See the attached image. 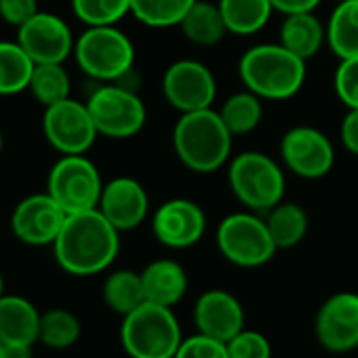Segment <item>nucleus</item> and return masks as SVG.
<instances>
[{
  "mask_svg": "<svg viewBox=\"0 0 358 358\" xmlns=\"http://www.w3.org/2000/svg\"><path fill=\"white\" fill-rule=\"evenodd\" d=\"M120 251V232L99 209L68 215L53 243L55 262L74 276H93L108 270Z\"/></svg>",
  "mask_w": 358,
  "mask_h": 358,
  "instance_id": "1",
  "label": "nucleus"
},
{
  "mask_svg": "<svg viewBox=\"0 0 358 358\" xmlns=\"http://www.w3.org/2000/svg\"><path fill=\"white\" fill-rule=\"evenodd\" d=\"M232 143L234 135L213 108L182 114L173 129V148L179 162L203 175L220 171L230 160Z\"/></svg>",
  "mask_w": 358,
  "mask_h": 358,
  "instance_id": "2",
  "label": "nucleus"
},
{
  "mask_svg": "<svg viewBox=\"0 0 358 358\" xmlns=\"http://www.w3.org/2000/svg\"><path fill=\"white\" fill-rule=\"evenodd\" d=\"M308 62L285 49L280 43H264L247 49L238 62L245 89L262 99L285 101L295 97L306 83Z\"/></svg>",
  "mask_w": 358,
  "mask_h": 358,
  "instance_id": "3",
  "label": "nucleus"
},
{
  "mask_svg": "<svg viewBox=\"0 0 358 358\" xmlns=\"http://www.w3.org/2000/svg\"><path fill=\"white\" fill-rule=\"evenodd\" d=\"M184 341L173 308L152 301L122 316L120 343L131 358H173Z\"/></svg>",
  "mask_w": 358,
  "mask_h": 358,
  "instance_id": "4",
  "label": "nucleus"
},
{
  "mask_svg": "<svg viewBox=\"0 0 358 358\" xmlns=\"http://www.w3.org/2000/svg\"><path fill=\"white\" fill-rule=\"evenodd\" d=\"M228 184L236 201L255 213H268L285 201L282 166L257 150L241 152L230 160Z\"/></svg>",
  "mask_w": 358,
  "mask_h": 358,
  "instance_id": "5",
  "label": "nucleus"
},
{
  "mask_svg": "<svg viewBox=\"0 0 358 358\" xmlns=\"http://www.w3.org/2000/svg\"><path fill=\"white\" fill-rule=\"evenodd\" d=\"M74 57L89 78L97 83H122L133 72L135 47L116 26H87L76 38Z\"/></svg>",
  "mask_w": 358,
  "mask_h": 358,
  "instance_id": "6",
  "label": "nucleus"
},
{
  "mask_svg": "<svg viewBox=\"0 0 358 358\" xmlns=\"http://www.w3.org/2000/svg\"><path fill=\"white\" fill-rule=\"evenodd\" d=\"M215 243L220 253L238 268L266 266L278 251L266 220L249 209L224 217L217 226Z\"/></svg>",
  "mask_w": 358,
  "mask_h": 358,
  "instance_id": "7",
  "label": "nucleus"
},
{
  "mask_svg": "<svg viewBox=\"0 0 358 358\" xmlns=\"http://www.w3.org/2000/svg\"><path fill=\"white\" fill-rule=\"evenodd\" d=\"M47 192L68 215H72L99 207L103 182L99 169L87 154H62L49 171Z\"/></svg>",
  "mask_w": 358,
  "mask_h": 358,
  "instance_id": "8",
  "label": "nucleus"
},
{
  "mask_svg": "<svg viewBox=\"0 0 358 358\" xmlns=\"http://www.w3.org/2000/svg\"><path fill=\"white\" fill-rule=\"evenodd\" d=\"M87 108L97 133L110 139L135 137L148 120L145 103L122 83H101L89 95Z\"/></svg>",
  "mask_w": 358,
  "mask_h": 358,
  "instance_id": "9",
  "label": "nucleus"
},
{
  "mask_svg": "<svg viewBox=\"0 0 358 358\" xmlns=\"http://www.w3.org/2000/svg\"><path fill=\"white\" fill-rule=\"evenodd\" d=\"M162 95L179 114L213 108L217 83L209 66L196 59H177L162 74Z\"/></svg>",
  "mask_w": 358,
  "mask_h": 358,
  "instance_id": "10",
  "label": "nucleus"
},
{
  "mask_svg": "<svg viewBox=\"0 0 358 358\" xmlns=\"http://www.w3.org/2000/svg\"><path fill=\"white\" fill-rule=\"evenodd\" d=\"M43 131L59 154H87L99 135L87 101L72 97L45 108Z\"/></svg>",
  "mask_w": 358,
  "mask_h": 358,
  "instance_id": "11",
  "label": "nucleus"
},
{
  "mask_svg": "<svg viewBox=\"0 0 358 358\" xmlns=\"http://www.w3.org/2000/svg\"><path fill=\"white\" fill-rule=\"evenodd\" d=\"M280 158L293 175L301 179H320L329 175L335 164V148L320 129L299 124L282 135Z\"/></svg>",
  "mask_w": 358,
  "mask_h": 358,
  "instance_id": "12",
  "label": "nucleus"
},
{
  "mask_svg": "<svg viewBox=\"0 0 358 358\" xmlns=\"http://www.w3.org/2000/svg\"><path fill=\"white\" fill-rule=\"evenodd\" d=\"M66 220L68 213L55 199L49 192H41L17 203L11 215V230L15 238L28 247H53Z\"/></svg>",
  "mask_w": 358,
  "mask_h": 358,
  "instance_id": "13",
  "label": "nucleus"
},
{
  "mask_svg": "<svg viewBox=\"0 0 358 358\" xmlns=\"http://www.w3.org/2000/svg\"><path fill=\"white\" fill-rule=\"evenodd\" d=\"M17 43L34 64H64L74 55L76 38L66 20L55 13L38 11L17 28Z\"/></svg>",
  "mask_w": 358,
  "mask_h": 358,
  "instance_id": "14",
  "label": "nucleus"
},
{
  "mask_svg": "<svg viewBox=\"0 0 358 358\" xmlns=\"http://www.w3.org/2000/svg\"><path fill=\"white\" fill-rule=\"evenodd\" d=\"M152 232L169 249H190L205 236L207 215L190 199H171L154 211Z\"/></svg>",
  "mask_w": 358,
  "mask_h": 358,
  "instance_id": "15",
  "label": "nucleus"
},
{
  "mask_svg": "<svg viewBox=\"0 0 358 358\" xmlns=\"http://www.w3.org/2000/svg\"><path fill=\"white\" fill-rule=\"evenodd\" d=\"M314 333L318 343L333 352L345 354L358 348V293L341 291L331 295L318 310Z\"/></svg>",
  "mask_w": 358,
  "mask_h": 358,
  "instance_id": "16",
  "label": "nucleus"
},
{
  "mask_svg": "<svg viewBox=\"0 0 358 358\" xmlns=\"http://www.w3.org/2000/svg\"><path fill=\"white\" fill-rule=\"evenodd\" d=\"M97 209L118 232H129L145 222L150 213V199L137 179L114 177L103 184Z\"/></svg>",
  "mask_w": 358,
  "mask_h": 358,
  "instance_id": "17",
  "label": "nucleus"
},
{
  "mask_svg": "<svg viewBox=\"0 0 358 358\" xmlns=\"http://www.w3.org/2000/svg\"><path fill=\"white\" fill-rule=\"evenodd\" d=\"M194 324L199 333L228 343L245 329L243 303L224 289L205 291L194 303Z\"/></svg>",
  "mask_w": 358,
  "mask_h": 358,
  "instance_id": "18",
  "label": "nucleus"
},
{
  "mask_svg": "<svg viewBox=\"0 0 358 358\" xmlns=\"http://www.w3.org/2000/svg\"><path fill=\"white\" fill-rule=\"evenodd\" d=\"M145 301L173 308L188 293V272L175 259H154L141 270Z\"/></svg>",
  "mask_w": 358,
  "mask_h": 358,
  "instance_id": "19",
  "label": "nucleus"
},
{
  "mask_svg": "<svg viewBox=\"0 0 358 358\" xmlns=\"http://www.w3.org/2000/svg\"><path fill=\"white\" fill-rule=\"evenodd\" d=\"M41 314L36 306L22 295L0 297V341L34 345L38 343Z\"/></svg>",
  "mask_w": 358,
  "mask_h": 358,
  "instance_id": "20",
  "label": "nucleus"
},
{
  "mask_svg": "<svg viewBox=\"0 0 358 358\" xmlns=\"http://www.w3.org/2000/svg\"><path fill=\"white\" fill-rule=\"evenodd\" d=\"M278 43L303 62H308L316 57L322 45H327V28L314 15V11L285 15L278 32Z\"/></svg>",
  "mask_w": 358,
  "mask_h": 358,
  "instance_id": "21",
  "label": "nucleus"
},
{
  "mask_svg": "<svg viewBox=\"0 0 358 358\" xmlns=\"http://www.w3.org/2000/svg\"><path fill=\"white\" fill-rule=\"evenodd\" d=\"M179 30L196 47H215L230 34L220 5L209 0H196L179 24Z\"/></svg>",
  "mask_w": 358,
  "mask_h": 358,
  "instance_id": "22",
  "label": "nucleus"
},
{
  "mask_svg": "<svg viewBox=\"0 0 358 358\" xmlns=\"http://www.w3.org/2000/svg\"><path fill=\"white\" fill-rule=\"evenodd\" d=\"M327 45L337 59L358 55V0H341L327 22Z\"/></svg>",
  "mask_w": 358,
  "mask_h": 358,
  "instance_id": "23",
  "label": "nucleus"
},
{
  "mask_svg": "<svg viewBox=\"0 0 358 358\" xmlns=\"http://www.w3.org/2000/svg\"><path fill=\"white\" fill-rule=\"evenodd\" d=\"M264 220L268 224V230H270L272 241L278 247V251L297 247L306 238L308 228H310V217H308L306 209L291 201L278 203L274 209H270L264 215Z\"/></svg>",
  "mask_w": 358,
  "mask_h": 358,
  "instance_id": "24",
  "label": "nucleus"
},
{
  "mask_svg": "<svg viewBox=\"0 0 358 358\" xmlns=\"http://www.w3.org/2000/svg\"><path fill=\"white\" fill-rule=\"evenodd\" d=\"M230 34L251 36L264 30L272 17L270 0H217Z\"/></svg>",
  "mask_w": 358,
  "mask_h": 358,
  "instance_id": "25",
  "label": "nucleus"
},
{
  "mask_svg": "<svg viewBox=\"0 0 358 358\" xmlns=\"http://www.w3.org/2000/svg\"><path fill=\"white\" fill-rule=\"evenodd\" d=\"M264 99L257 97L253 91L245 89L238 93H232L230 97L224 99L222 108L217 110L224 124L234 137L249 135L253 133L264 118Z\"/></svg>",
  "mask_w": 358,
  "mask_h": 358,
  "instance_id": "26",
  "label": "nucleus"
},
{
  "mask_svg": "<svg viewBox=\"0 0 358 358\" xmlns=\"http://www.w3.org/2000/svg\"><path fill=\"white\" fill-rule=\"evenodd\" d=\"M101 297L106 306L120 314L127 316L141 303H145V293H143V282H141V272L135 270H116L112 272L101 289Z\"/></svg>",
  "mask_w": 358,
  "mask_h": 358,
  "instance_id": "27",
  "label": "nucleus"
},
{
  "mask_svg": "<svg viewBox=\"0 0 358 358\" xmlns=\"http://www.w3.org/2000/svg\"><path fill=\"white\" fill-rule=\"evenodd\" d=\"M34 62L22 45L0 41V95H17L28 91Z\"/></svg>",
  "mask_w": 358,
  "mask_h": 358,
  "instance_id": "28",
  "label": "nucleus"
},
{
  "mask_svg": "<svg viewBox=\"0 0 358 358\" xmlns=\"http://www.w3.org/2000/svg\"><path fill=\"white\" fill-rule=\"evenodd\" d=\"M83 333L78 316L66 308H53L41 314L38 343L49 350H68L72 348Z\"/></svg>",
  "mask_w": 358,
  "mask_h": 358,
  "instance_id": "29",
  "label": "nucleus"
},
{
  "mask_svg": "<svg viewBox=\"0 0 358 358\" xmlns=\"http://www.w3.org/2000/svg\"><path fill=\"white\" fill-rule=\"evenodd\" d=\"M196 0H131V15L148 28H179Z\"/></svg>",
  "mask_w": 358,
  "mask_h": 358,
  "instance_id": "30",
  "label": "nucleus"
},
{
  "mask_svg": "<svg viewBox=\"0 0 358 358\" xmlns=\"http://www.w3.org/2000/svg\"><path fill=\"white\" fill-rule=\"evenodd\" d=\"M70 89H72V80L64 64H36L34 66L28 91L34 95V99L41 106L49 108L57 101L68 99Z\"/></svg>",
  "mask_w": 358,
  "mask_h": 358,
  "instance_id": "31",
  "label": "nucleus"
},
{
  "mask_svg": "<svg viewBox=\"0 0 358 358\" xmlns=\"http://www.w3.org/2000/svg\"><path fill=\"white\" fill-rule=\"evenodd\" d=\"M72 11L85 26H116L131 13V0H72Z\"/></svg>",
  "mask_w": 358,
  "mask_h": 358,
  "instance_id": "32",
  "label": "nucleus"
},
{
  "mask_svg": "<svg viewBox=\"0 0 358 358\" xmlns=\"http://www.w3.org/2000/svg\"><path fill=\"white\" fill-rule=\"evenodd\" d=\"M230 358H272V343L262 331L243 329L228 341Z\"/></svg>",
  "mask_w": 358,
  "mask_h": 358,
  "instance_id": "33",
  "label": "nucleus"
},
{
  "mask_svg": "<svg viewBox=\"0 0 358 358\" xmlns=\"http://www.w3.org/2000/svg\"><path fill=\"white\" fill-rule=\"evenodd\" d=\"M333 87L335 95L348 110L358 108V55L339 59V66L333 76Z\"/></svg>",
  "mask_w": 358,
  "mask_h": 358,
  "instance_id": "34",
  "label": "nucleus"
},
{
  "mask_svg": "<svg viewBox=\"0 0 358 358\" xmlns=\"http://www.w3.org/2000/svg\"><path fill=\"white\" fill-rule=\"evenodd\" d=\"M173 358H230V354L226 341L213 339L196 331L194 335L182 341Z\"/></svg>",
  "mask_w": 358,
  "mask_h": 358,
  "instance_id": "35",
  "label": "nucleus"
},
{
  "mask_svg": "<svg viewBox=\"0 0 358 358\" xmlns=\"http://www.w3.org/2000/svg\"><path fill=\"white\" fill-rule=\"evenodd\" d=\"M38 13V0H0V17L9 26H24Z\"/></svg>",
  "mask_w": 358,
  "mask_h": 358,
  "instance_id": "36",
  "label": "nucleus"
},
{
  "mask_svg": "<svg viewBox=\"0 0 358 358\" xmlns=\"http://www.w3.org/2000/svg\"><path fill=\"white\" fill-rule=\"evenodd\" d=\"M339 137L343 148L358 156V108H350L348 114L341 120V129H339Z\"/></svg>",
  "mask_w": 358,
  "mask_h": 358,
  "instance_id": "37",
  "label": "nucleus"
},
{
  "mask_svg": "<svg viewBox=\"0 0 358 358\" xmlns=\"http://www.w3.org/2000/svg\"><path fill=\"white\" fill-rule=\"evenodd\" d=\"M274 11L282 15H295V13H310L314 11L322 0H270Z\"/></svg>",
  "mask_w": 358,
  "mask_h": 358,
  "instance_id": "38",
  "label": "nucleus"
},
{
  "mask_svg": "<svg viewBox=\"0 0 358 358\" xmlns=\"http://www.w3.org/2000/svg\"><path fill=\"white\" fill-rule=\"evenodd\" d=\"M0 358H32V345H20V343H3Z\"/></svg>",
  "mask_w": 358,
  "mask_h": 358,
  "instance_id": "39",
  "label": "nucleus"
},
{
  "mask_svg": "<svg viewBox=\"0 0 358 358\" xmlns=\"http://www.w3.org/2000/svg\"><path fill=\"white\" fill-rule=\"evenodd\" d=\"M5 295V278H3V272H0V297Z\"/></svg>",
  "mask_w": 358,
  "mask_h": 358,
  "instance_id": "40",
  "label": "nucleus"
},
{
  "mask_svg": "<svg viewBox=\"0 0 358 358\" xmlns=\"http://www.w3.org/2000/svg\"><path fill=\"white\" fill-rule=\"evenodd\" d=\"M3 145H5V139H3V131H0V154H3Z\"/></svg>",
  "mask_w": 358,
  "mask_h": 358,
  "instance_id": "41",
  "label": "nucleus"
},
{
  "mask_svg": "<svg viewBox=\"0 0 358 358\" xmlns=\"http://www.w3.org/2000/svg\"><path fill=\"white\" fill-rule=\"evenodd\" d=\"M0 350H3V341H0Z\"/></svg>",
  "mask_w": 358,
  "mask_h": 358,
  "instance_id": "42",
  "label": "nucleus"
},
{
  "mask_svg": "<svg viewBox=\"0 0 358 358\" xmlns=\"http://www.w3.org/2000/svg\"><path fill=\"white\" fill-rule=\"evenodd\" d=\"M335 3H341V0H335Z\"/></svg>",
  "mask_w": 358,
  "mask_h": 358,
  "instance_id": "43",
  "label": "nucleus"
}]
</instances>
